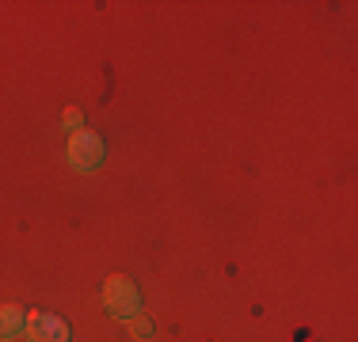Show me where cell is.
<instances>
[{"label":"cell","mask_w":358,"mask_h":342,"mask_svg":"<svg viewBox=\"0 0 358 342\" xmlns=\"http://www.w3.org/2000/svg\"><path fill=\"white\" fill-rule=\"evenodd\" d=\"M27 335H31V342H69V323L62 315L35 312L27 320Z\"/></svg>","instance_id":"3957f363"},{"label":"cell","mask_w":358,"mask_h":342,"mask_svg":"<svg viewBox=\"0 0 358 342\" xmlns=\"http://www.w3.org/2000/svg\"><path fill=\"white\" fill-rule=\"evenodd\" d=\"M103 304H107L110 315H118V320H134L138 308H141V293L126 274H110L103 281Z\"/></svg>","instance_id":"6da1fadb"},{"label":"cell","mask_w":358,"mask_h":342,"mask_svg":"<svg viewBox=\"0 0 358 342\" xmlns=\"http://www.w3.org/2000/svg\"><path fill=\"white\" fill-rule=\"evenodd\" d=\"M62 122H65V130H80V122H84V114H80V110H76V107H69V110H65V114H62Z\"/></svg>","instance_id":"8992f818"},{"label":"cell","mask_w":358,"mask_h":342,"mask_svg":"<svg viewBox=\"0 0 358 342\" xmlns=\"http://www.w3.org/2000/svg\"><path fill=\"white\" fill-rule=\"evenodd\" d=\"M69 160H73V168H80V171H96L99 164H103V137H99L96 130H76L73 137H69Z\"/></svg>","instance_id":"7a4b0ae2"},{"label":"cell","mask_w":358,"mask_h":342,"mask_svg":"<svg viewBox=\"0 0 358 342\" xmlns=\"http://www.w3.org/2000/svg\"><path fill=\"white\" fill-rule=\"evenodd\" d=\"M130 331H134V339H152V320L134 315V320H130Z\"/></svg>","instance_id":"5b68a950"},{"label":"cell","mask_w":358,"mask_h":342,"mask_svg":"<svg viewBox=\"0 0 358 342\" xmlns=\"http://www.w3.org/2000/svg\"><path fill=\"white\" fill-rule=\"evenodd\" d=\"M27 331V312L20 304H0V339H15Z\"/></svg>","instance_id":"277c9868"}]
</instances>
